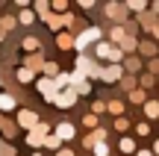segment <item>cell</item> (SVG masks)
I'll use <instances>...</instances> for the list:
<instances>
[{
    "instance_id": "cell-1",
    "label": "cell",
    "mask_w": 159,
    "mask_h": 156,
    "mask_svg": "<svg viewBox=\"0 0 159 156\" xmlns=\"http://www.w3.org/2000/svg\"><path fill=\"white\" fill-rule=\"evenodd\" d=\"M100 38H103V29L97 27V24H89V27H83V29L74 33V50L85 53V47H91L94 41H100Z\"/></svg>"
},
{
    "instance_id": "cell-2",
    "label": "cell",
    "mask_w": 159,
    "mask_h": 156,
    "mask_svg": "<svg viewBox=\"0 0 159 156\" xmlns=\"http://www.w3.org/2000/svg\"><path fill=\"white\" fill-rule=\"evenodd\" d=\"M74 71H80L85 80H100L103 62H97L94 56H85V53H77V59H74Z\"/></svg>"
},
{
    "instance_id": "cell-3",
    "label": "cell",
    "mask_w": 159,
    "mask_h": 156,
    "mask_svg": "<svg viewBox=\"0 0 159 156\" xmlns=\"http://www.w3.org/2000/svg\"><path fill=\"white\" fill-rule=\"evenodd\" d=\"M91 47H94V59H97V62H121V59H124L121 47H118V44H112V41H106V38L94 41Z\"/></svg>"
},
{
    "instance_id": "cell-4",
    "label": "cell",
    "mask_w": 159,
    "mask_h": 156,
    "mask_svg": "<svg viewBox=\"0 0 159 156\" xmlns=\"http://www.w3.org/2000/svg\"><path fill=\"white\" fill-rule=\"evenodd\" d=\"M103 15H106L112 24H124L127 18H130V12H127V6L121 3V0H109V3L103 6Z\"/></svg>"
},
{
    "instance_id": "cell-5",
    "label": "cell",
    "mask_w": 159,
    "mask_h": 156,
    "mask_svg": "<svg viewBox=\"0 0 159 156\" xmlns=\"http://www.w3.org/2000/svg\"><path fill=\"white\" fill-rule=\"evenodd\" d=\"M33 82H35V91L41 94V100L53 103V97H56V86H53V77H44V74H39Z\"/></svg>"
},
{
    "instance_id": "cell-6",
    "label": "cell",
    "mask_w": 159,
    "mask_h": 156,
    "mask_svg": "<svg viewBox=\"0 0 159 156\" xmlns=\"http://www.w3.org/2000/svg\"><path fill=\"white\" fill-rule=\"evenodd\" d=\"M77 100H80V97L74 94V88L65 86V88H59V91H56V97H53V106H56V109H74Z\"/></svg>"
},
{
    "instance_id": "cell-7",
    "label": "cell",
    "mask_w": 159,
    "mask_h": 156,
    "mask_svg": "<svg viewBox=\"0 0 159 156\" xmlns=\"http://www.w3.org/2000/svg\"><path fill=\"white\" fill-rule=\"evenodd\" d=\"M39 118L41 115H35L33 109H15V124H18V130H24V133L33 130L35 124H39Z\"/></svg>"
},
{
    "instance_id": "cell-8",
    "label": "cell",
    "mask_w": 159,
    "mask_h": 156,
    "mask_svg": "<svg viewBox=\"0 0 159 156\" xmlns=\"http://www.w3.org/2000/svg\"><path fill=\"white\" fill-rule=\"evenodd\" d=\"M68 74H71V82H68V86L74 88L77 97H85V94H91V80H85L80 71H68Z\"/></svg>"
},
{
    "instance_id": "cell-9",
    "label": "cell",
    "mask_w": 159,
    "mask_h": 156,
    "mask_svg": "<svg viewBox=\"0 0 159 156\" xmlns=\"http://www.w3.org/2000/svg\"><path fill=\"white\" fill-rule=\"evenodd\" d=\"M53 136H56L62 145H65V141H74V139H77V127H74L71 121H59L56 127H53Z\"/></svg>"
},
{
    "instance_id": "cell-10",
    "label": "cell",
    "mask_w": 159,
    "mask_h": 156,
    "mask_svg": "<svg viewBox=\"0 0 159 156\" xmlns=\"http://www.w3.org/2000/svg\"><path fill=\"white\" fill-rule=\"evenodd\" d=\"M136 53H139L142 59H153V56H159V44H156L153 38H150V35H148V38H139Z\"/></svg>"
},
{
    "instance_id": "cell-11",
    "label": "cell",
    "mask_w": 159,
    "mask_h": 156,
    "mask_svg": "<svg viewBox=\"0 0 159 156\" xmlns=\"http://www.w3.org/2000/svg\"><path fill=\"white\" fill-rule=\"evenodd\" d=\"M121 68H124L127 74H142L144 71V59L139 56V53H127V56L121 59Z\"/></svg>"
},
{
    "instance_id": "cell-12",
    "label": "cell",
    "mask_w": 159,
    "mask_h": 156,
    "mask_svg": "<svg viewBox=\"0 0 159 156\" xmlns=\"http://www.w3.org/2000/svg\"><path fill=\"white\" fill-rule=\"evenodd\" d=\"M121 74H124V68H121V62H103V71H100V80L103 82H118Z\"/></svg>"
},
{
    "instance_id": "cell-13",
    "label": "cell",
    "mask_w": 159,
    "mask_h": 156,
    "mask_svg": "<svg viewBox=\"0 0 159 156\" xmlns=\"http://www.w3.org/2000/svg\"><path fill=\"white\" fill-rule=\"evenodd\" d=\"M15 109H18V94L3 91V88H0V112L9 115V112H15Z\"/></svg>"
},
{
    "instance_id": "cell-14",
    "label": "cell",
    "mask_w": 159,
    "mask_h": 156,
    "mask_svg": "<svg viewBox=\"0 0 159 156\" xmlns=\"http://www.w3.org/2000/svg\"><path fill=\"white\" fill-rule=\"evenodd\" d=\"M21 65H27V68H30V71H35V74H41V65H44V53H41V50H33V53H27Z\"/></svg>"
},
{
    "instance_id": "cell-15",
    "label": "cell",
    "mask_w": 159,
    "mask_h": 156,
    "mask_svg": "<svg viewBox=\"0 0 159 156\" xmlns=\"http://www.w3.org/2000/svg\"><path fill=\"white\" fill-rule=\"evenodd\" d=\"M106 133H109L106 127H94L89 136H83V147H85V150H91V147H94L97 141H103V139H106Z\"/></svg>"
},
{
    "instance_id": "cell-16",
    "label": "cell",
    "mask_w": 159,
    "mask_h": 156,
    "mask_svg": "<svg viewBox=\"0 0 159 156\" xmlns=\"http://www.w3.org/2000/svg\"><path fill=\"white\" fill-rule=\"evenodd\" d=\"M0 136H3L6 141H15V136H18V124H15V118H9V115L3 118V124H0Z\"/></svg>"
},
{
    "instance_id": "cell-17",
    "label": "cell",
    "mask_w": 159,
    "mask_h": 156,
    "mask_svg": "<svg viewBox=\"0 0 159 156\" xmlns=\"http://www.w3.org/2000/svg\"><path fill=\"white\" fill-rule=\"evenodd\" d=\"M56 47L59 50H74V33L71 29H59L56 33Z\"/></svg>"
},
{
    "instance_id": "cell-18",
    "label": "cell",
    "mask_w": 159,
    "mask_h": 156,
    "mask_svg": "<svg viewBox=\"0 0 159 156\" xmlns=\"http://www.w3.org/2000/svg\"><path fill=\"white\" fill-rule=\"evenodd\" d=\"M142 112H144L148 121H156V118H159V100H156V97H148V100L142 103Z\"/></svg>"
},
{
    "instance_id": "cell-19",
    "label": "cell",
    "mask_w": 159,
    "mask_h": 156,
    "mask_svg": "<svg viewBox=\"0 0 159 156\" xmlns=\"http://www.w3.org/2000/svg\"><path fill=\"white\" fill-rule=\"evenodd\" d=\"M15 21L21 24V27H33V24L39 21V18H35V12L30 9V6H24V9H21V12H18V15H15Z\"/></svg>"
},
{
    "instance_id": "cell-20",
    "label": "cell",
    "mask_w": 159,
    "mask_h": 156,
    "mask_svg": "<svg viewBox=\"0 0 159 156\" xmlns=\"http://www.w3.org/2000/svg\"><path fill=\"white\" fill-rule=\"evenodd\" d=\"M35 77H39V74H35V71H30L27 65H18V71H15V80L21 82V86H30Z\"/></svg>"
},
{
    "instance_id": "cell-21",
    "label": "cell",
    "mask_w": 159,
    "mask_h": 156,
    "mask_svg": "<svg viewBox=\"0 0 159 156\" xmlns=\"http://www.w3.org/2000/svg\"><path fill=\"white\" fill-rule=\"evenodd\" d=\"M156 80H159V77H153L150 71H144V74H139V77H136L139 88H144V91H153V88H156Z\"/></svg>"
},
{
    "instance_id": "cell-22",
    "label": "cell",
    "mask_w": 159,
    "mask_h": 156,
    "mask_svg": "<svg viewBox=\"0 0 159 156\" xmlns=\"http://www.w3.org/2000/svg\"><path fill=\"white\" fill-rule=\"evenodd\" d=\"M18 27V21H15V15H3L0 18V41L9 35V29H15Z\"/></svg>"
},
{
    "instance_id": "cell-23",
    "label": "cell",
    "mask_w": 159,
    "mask_h": 156,
    "mask_svg": "<svg viewBox=\"0 0 159 156\" xmlns=\"http://www.w3.org/2000/svg\"><path fill=\"white\" fill-rule=\"evenodd\" d=\"M136 147H139V141L133 139V136H124V139L118 141V150H121V153H127V156H133V153H136Z\"/></svg>"
},
{
    "instance_id": "cell-24",
    "label": "cell",
    "mask_w": 159,
    "mask_h": 156,
    "mask_svg": "<svg viewBox=\"0 0 159 156\" xmlns=\"http://www.w3.org/2000/svg\"><path fill=\"white\" fill-rule=\"evenodd\" d=\"M21 50H24V53H33V50H41V38H39V35H27V38L21 41Z\"/></svg>"
},
{
    "instance_id": "cell-25",
    "label": "cell",
    "mask_w": 159,
    "mask_h": 156,
    "mask_svg": "<svg viewBox=\"0 0 159 156\" xmlns=\"http://www.w3.org/2000/svg\"><path fill=\"white\" fill-rule=\"evenodd\" d=\"M136 44H139V35H124L118 47H121V53L127 56V53H136Z\"/></svg>"
},
{
    "instance_id": "cell-26",
    "label": "cell",
    "mask_w": 159,
    "mask_h": 156,
    "mask_svg": "<svg viewBox=\"0 0 159 156\" xmlns=\"http://www.w3.org/2000/svg\"><path fill=\"white\" fill-rule=\"evenodd\" d=\"M127 35V29H124V24H112V29H109V38L106 41H112V44H121V38Z\"/></svg>"
},
{
    "instance_id": "cell-27",
    "label": "cell",
    "mask_w": 159,
    "mask_h": 156,
    "mask_svg": "<svg viewBox=\"0 0 159 156\" xmlns=\"http://www.w3.org/2000/svg\"><path fill=\"white\" fill-rule=\"evenodd\" d=\"M115 86H121V88H124V94H127L130 88H136V86H139V82H136V74H127V71H124V74H121V80L115 82Z\"/></svg>"
},
{
    "instance_id": "cell-28",
    "label": "cell",
    "mask_w": 159,
    "mask_h": 156,
    "mask_svg": "<svg viewBox=\"0 0 159 156\" xmlns=\"http://www.w3.org/2000/svg\"><path fill=\"white\" fill-rule=\"evenodd\" d=\"M127 97H130V103H136V106H142L144 100H148V91H144V88H130V91H127Z\"/></svg>"
},
{
    "instance_id": "cell-29",
    "label": "cell",
    "mask_w": 159,
    "mask_h": 156,
    "mask_svg": "<svg viewBox=\"0 0 159 156\" xmlns=\"http://www.w3.org/2000/svg\"><path fill=\"white\" fill-rule=\"evenodd\" d=\"M106 112H109V115H124V100H121V97L106 100Z\"/></svg>"
},
{
    "instance_id": "cell-30",
    "label": "cell",
    "mask_w": 159,
    "mask_h": 156,
    "mask_svg": "<svg viewBox=\"0 0 159 156\" xmlns=\"http://www.w3.org/2000/svg\"><path fill=\"white\" fill-rule=\"evenodd\" d=\"M33 12H35V18H44L47 12H50V0H33Z\"/></svg>"
},
{
    "instance_id": "cell-31",
    "label": "cell",
    "mask_w": 159,
    "mask_h": 156,
    "mask_svg": "<svg viewBox=\"0 0 159 156\" xmlns=\"http://www.w3.org/2000/svg\"><path fill=\"white\" fill-rule=\"evenodd\" d=\"M41 74H44V77H56V74H59V62L44 59V65H41Z\"/></svg>"
},
{
    "instance_id": "cell-32",
    "label": "cell",
    "mask_w": 159,
    "mask_h": 156,
    "mask_svg": "<svg viewBox=\"0 0 159 156\" xmlns=\"http://www.w3.org/2000/svg\"><path fill=\"white\" fill-rule=\"evenodd\" d=\"M121 3L127 6V12H142V9H148V0H121Z\"/></svg>"
},
{
    "instance_id": "cell-33",
    "label": "cell",
    "mask_w": 159,
    "mask_h": 156,
    "mask_svg": "<svg viewBox=\"0 0 159 156\" xmlns=\"http://www.w3.org/2000/svg\"><path fill=\"white\" fill-rule=\"evenodd\" d=\"M118 133H130V118L127 115H115V124H112Z\"/></svg>"
},
{
    "instance_id": "cell-34",
    "label": "cell",
    "mask_w": 159,
    "mask_h": 156,
    "mask_svg": "<svg viewBox=\"0 0 159 156\" xmlns=\"http://www.w3.org/2000/svg\"><path fill=\"white\" fill-rule=\"evenodd\" d=\"M41 147H47V150H59V147H62V141H59L53 133H47V136H44V141H41Z\"/></svg>"
},
{
    "instance_id": "cell-35",
    "label": "cell",
    "mask_w": 159,
    "mask_h": 156,
    "mask_svg": "<svg viewBox=\"0 0 159 156\" xmlns=\"http://www.w3.org/2000/svg\"><path fill=\"white\" fill-rule=\"evenodd\" d=\"M68 82H71V74H68V71H59V74L53 77V86H56V91H59V88H65Z\"/></svg>"
},
{
    "instance_id": "cell-36",
    "label": "cell",
    "mask_w": 159,
    "mask_h": 156,
    "mask_svg": "<svg viewBox=\"0 0 159 156\" xmlns=\"http://www.w3.org/2000/svg\"><path fill=\"white\" fill-rule=\"evenodd\" d=\"M83 127H85V130H94V127H100V115H94V112L83 115Z\"/></svg>"
},
{
    "instance_id": "cell-37",
    "label": "cell",
    "mask_w": 159,
    "mask_h": 156,
    "mask_svg": "<svg viewBox=\"0 0 159 156\" xmlns=\"http://www.w3.org/2000/svg\"><path fill=\"white\" fill-rule=\"evenodd\" d=\"M91 153H94V156H109V153H112V147H109L106 139H103V141H97V145L91 147Z\"/></svg>"
},
{
    "instance_id": "cell-38",
    "label": "cell",
    "mask_w": 159,
    "mask_h": 156,
    "mask_svg": "<svg viewBox=\"0 0 159 156\" xmlns=\"http://www.w3.org/2000/svg\"><path fill=\"white\" fill-rule=\"evenodd\" d=\"M136 136H139V139H148V136H150V121H139L136 124Z\"/></svg>"
},
{
    "instance_id": "cell-39",
    "label": "cell",
    "mask_w": 159,
    "mask_h": 156,
    "mask_svg": "<svg viewBox=\"0 0 159 156\" xmlns=\"http://www.w3.org/2000/svg\"><path fill=\"white\" fill-rule=\"evenodd\" d=\"M91 112H94V115H103V112H106V97H97L94 103H91Z\"/></svg>"
},
{
    "instance_id": "cell-40",
    "label": "cell",
    "mask_w": 159,
    "mask_h": 156,
    "mask_svg": "<svg viewBox=\"0 0 159 156\" xmlns=\"http://www.w3.org/2000/svg\"><path fill=\"white\" fill-rule=\"evenodd\" d=\"M50 12H68V0H50Z\"/></svg>"
},
{
    "instance_id": "cell-41",
    "label": "cell",
    "mask_w": 159,
    "mask_h": 156,
    "mask_svg": "<svg viewBox=\"0 0 159 156\" xmlns=\"http://www.w3.org/2000/svg\"><path fill=\"white\" fill-rule=\"evenodd\" d=\"M148 71L153 77H159V56H153V59H148Z\"/></svg>"
},
{
    "instance_id": "cell-42",
    "label": "cell",
    "mask_w": 159,
    "mask_h": 156,
    "mask_svg": "<svg viewBox=\"0 0 159 156\" xmlns=\"http://www.w3.org/2000/svg\"><path fill=\"white\" fill-rule=\"evenodd\" d=\"M0 156H18V153H15V147H12V141H6V145L0 147Z\"/></svg>"
},
{
    "instance_id": "cell-43",
    "label": "cell",
    "mask_w": 159,
    "mask_h": 156,
    "mask_svg": "<svg viewBox=\"0 0 159 156\" xmlns=\"http://www.w3.org/2000/svg\"><path fill=\"white\" fill-rule=\"evenodd\" d=\"M77 6H80V9H94L97 0H77Z\"/></svg>"
},
{
    "instance_id": "cell-44",
    "label": "cell",
    "mask_w": 159,
    "mask_h": 156,
    "mask_svg": "<svg viewBox=\"0 0 159 156\" xmlns=\"http://www.w3.org/2000/svg\"><path fill=\"white\" fill-rule=\"evenodd\" d=\"M136 156H153V150L150 147H136Z\"/></svg>"
},
{
    "instance_id": "cell-45",
    "label": "cell",
    "mask_w": 159,
    "mask_h": 156,
    "mask_svg": "<svg viewBox=\"0 0 159 156\" xmlns=\"http://www.w3.org/2000/svg\"><path fill=\"white\" fill-rule=\"evenodd\" d=\"M56 156H77V153L71 150V147H59V150H56Z\"/></svg>"
},
{
    "instance_id": "cell-46",
    "label": "cell",
    "mask_w": 159,
    "mask_h": 156,
    "mask_svg": "<svg viewBox=\"0 0 159 156\" xmlns=\"http://www.w3.org/2000/svg\"><path fill=\"white\" fill-rule=\"evenodd\" d=\"M150 38H153V41H156V44H159V24H156V27H153V29H150Z\"/></svg>"
},
{
    "instance_id": "cell-47",
    "label": "cell",
    "mask_w": 159,
    "mask_h": 156,
    "mask_svg": "<svg viewBox=\"0 0 159 156\" xmlns=\"http://www.w3.org/2000/svg\"><path fill=\"white\" fill-rule=\"evenodd\" d=\"M148 9L153 12V15H159V0H153V3H148Z\"/></svg>"
},
{
    "instance_id": "cell-48",
    "label": "cell",
    "mask_w": 159,
    "mask_h": 156,
    "mask_svg": "<svg viewBox=\"0 0 159 156\" xmlns=\"http://www.w3.org/2000/svg\"><path fill=\"white\" fill-rule=\"evenodd\" d=\"M150 150H153V156H159V139H153V147Z\"/></svg>"
},
{
    "instance_id": "cell-49",
    "label": "cell",
    "mask_w": 159,
    "mask_h": 156,
    "mask_svg": "<svg viewBox=\"0 0 159 156\" xmlns=\"http://www.w3.org/2000/svg\"><path fill=\"white\" fill-rule=\"evenodd\" d=\"M30 3H33V0H15V6H21V9H24V6H30Z\"/></svg>"
},
{
    "instance_id": "cell-50",
    "label": "cell",
    "mask_w": 159,
    "mask_h": 156,
    "mask_svg": "<svg viewBox=\"0 0 159 156\" xmlns=\"http://www.w3.org/2000/svg\"><path fill=\"white\" fill-rule=\"evenodd\" d=\"M33 156H44V153H41V150H33Z\"/></svg>"
},
{
    "instance_id": "cell-51",
    "label": "cell",
    "mask_w": 159,
    "mask_h": 156,
    "mask_svg": "<svg viewBox=\"0 0 159 156\" xmlns=\"http://www.w3.org/2000/svg\"><path fill=\"white\" fill-rule=\"evenodd\" d=\"M3 145H6V139H3V136H0V147H3Z\"/></svg>"
},
{
    "instance_id": "cell-52",
    "label": "cell",
    "mask_w": 159,
    "mask_h": 156,
    "mask_svg": "<svg viewBox=\"0 0 159 156\" xmlns=\"http://www.w3.org/2000/svg\"><path fill=\"white\" fill-rule=\"evenodd\" d=\"M3 118H6V115H3V112H0V124H3Z\"/></svg>"
},
{
    "instance_id": "cell-53",
    "label": "cell",
    "mask_w": 159,
    "mask_h": 156,
    "mask_svg": "<svg viewBox=\"0 0 159 156\" xmlns=\"http://www.w3.org/2000/svg\"><path fill=\"white\" fill-rule=\"evenodd\" d=\"M0 88H3V77H0Z\"/></svg>"
},
{
    "instance_id": "cell-54",
    "label": "cell",
    "mask_w": 159,
    "mask_h": 156,
    "mask_svg": "<svg viewBox=\"0 0 159 156\" xmlns=\"http://www.w3.org/2000/svg\"><path fill=\"white\" fill-rule=\"evenodd\" d=\"M156 91H159V80H156Z\"/></svg>"
},
{
    "instance_id": "cell-55",
    "label": "cell",
    "mask_w": 159,
    "mask_h": 156,
    "mask_svg": "<svg viewBox=\"0 0 159 156\" xmlns=\"http://www.w3.org/2000/svg\"><path fill=\"white\" fill-rule=\"evenodd\" d=\"M156 121H159V118H156Z\"/></svg>"
}]
</instances>
